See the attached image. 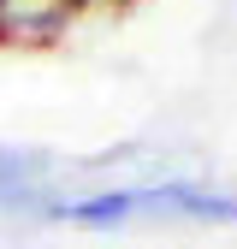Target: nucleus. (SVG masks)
I'll list each match as a JSON object with an SVG mask.
<instances>
[{
  "mask_svg": "<svg viewBox=\"0 0 237 249\" xmlns=\"http://www.w3.org/2000/svg\"><path fill=\"white\" fill-rule=\"evenodd\" d=\"M131 190V220H190V226H237V196L214 190L196 178H160V184H125Z\"/></svg>",
  "mask_w": 237,
  "mask_h": 249,
  "instance_id": "1",
  "label": "nucleus"
}]
</instances>
